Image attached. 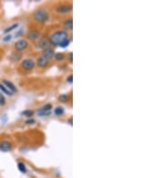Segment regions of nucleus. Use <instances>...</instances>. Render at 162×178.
I'll use <instances>...</instances> for the list:
<instances>
[{
	"label": "nucleus",
	"mask_w": 162,
	"mask_h": 178,
	"mask_svg": "<svg viewBox=\"0 0 162 178\" xmlns=\"http://www.w3.org/2000/svg\"><path fill=\"white\" fill-rule=\"evenodd\" d=\"M68 39L69 34L66 31H56L50 36L49 42L54 46H60L63 41H65Z\"/></svg>",
	"instance_id": "nucleus-1"
},
{
	"label": "nucleus",
	"mask_w": 162,
	"mask_h": 178,
	"mask_svg": "<svg viewBox=\"0 0 162 178\" xmlns=\"http://www.w3.org/2000/svg\"><path fill=\"white\" fill-rule=\"evenodd\" d=\"M33 19H34L36 22L41 23V24H42V23H45V22H47V21L49 20V14H48V12H47L45 9H43V8L37 9V10L33 13Z\"/></svg>",
	"instance_id": "nucleus-2"
},
{
	"label": "nucleus",
	"mask_w": 162,
	"mask_h": 178,
	"mask_svg": "<svg viewBox=\"0 0 162 178\" xmlns=\"http://www.w3.org/2000/svg\"><path fill=\"white\" fill-rule=\"evenodd\" d=\"M73 7L70 4H61L56 7V11L60 14H67L72 10Z\"/></svg>",
	"instance_id": "nucleus-3"
},
{
	"label": "nucleus",
	"mask_w": 162,
	"mask_h": 178,
	"mask_svg": "<svg viewBox=\"0 0 162 178\" xmlns=\"http://www.w3.org/2000/svg\"><path fill=\"white\" fill-rule=\"evenodd\" d=\"M22 68L24 69V70H32L34 67H35V63L33 59L31 58H26V59H24L22 61V64H21Z\"/></svg>",
	"instance_id": "nucleus-4"
},
{
	"label": "nucleus",
	"mask_w": 162,
	"mask_h": 178,
	"mask_svg": "<svg viewBox=\"0 0 162 178\" xmlns=\"http://www.w3.org/2000/svg\"><path fill=\"white\" fill-rule=\"evenodd\" d=\"M28 45H29L28 41H27L26 40L23 39V40H19L18 41H16V44H15V48H16V50L21 51V50H24V49H27Z\"/></svg>",
	"instance_id": "nucleus-5"
},
{
	"label": "nucleus",
	"mask_w": 162,
	"mask_h": 178,
	"mask_svg": "<svg viewBox=\"0 0 162 178\" xmlns=\"http://www.w3.org/2000/svg\"><path fill=\"white\" fill-rule=\"evenodd\" d=\"M51 109H52L51 104L48 103V104L44 105L43 107H41V108L37 112V113H38L39 116H46V115H48V114L50 113Z\"/></svg>",
	"instance_id": "nucleus-6"
},
{
	"label": "nucleus",
	"mask_w": 162,
	"mask_h": 178,
	"mask_svg": "<svg viewBox=\"0 0 162 178\" xmlns=\"http://www.w3.org/2000/svg\"><path fill=\"white\" fill-rule=\"evenodd\" d=\"M40 35H41V33L39 31H37L36 29H32L28 32L27 38L31 41H36L40 38Z\"/></svg>",
	"instance_id": "nucleus-7"
},
{
	"label": "nucleus",
	"mask_w": 162,
	"mask_h": 178,
	"mask_svg": "<svg viewBox=\"0 0 162 178\" xmlns=\"http://www.w3.org/2000/svg\"><path fill=\"white\" fill-rule=\"evenodd\" d=\"M12 149V144L8 140L0 141V150L3 152H7Z\"/></svg>",
	"instance_id": "nucleus-8"
},
{
	"label": "nucleus",
	"mask_w": 162,
	"mask_h": 178,
	"mask_svg": "<svg viewBox=\"0 0 162 178\" xmlns=\"http://www.w3.org/2000/svg\"><path fill=\"white\" fill-rule=\"evenodd\" d=\"M50 62V59L45 58L44 56H40L37 59V65L40 67V68H45Z\"/></svg>",
	"instance_id": "nucleus-9"
},
{
	"label": "nucleus",
	"mask_w": 162,
	"mask_h": 178,
	"mask_svg": "<svg viewBox=\"0 0 162 178\" xmlns=\"http://www.w3.org/2000/svg\"><path fill=\"white\" fill-rule=\"evenodd\" d=\"M3 85H4L10 92H12L13 94L16 93V92H17V89H16V86H15L12 82H10V81H8V80H4V81H3Z\"/></svg>",
	"instance_id": "nucleus-10"
},
{
	"label": "nucleus",
	"mask_w": 162,
	"mask_h": 178,
	"mask_svg": "<svg viewBox=\"0 0 162 178\" xmlns=\"http://www.w3.org/2000/svg\"><path fill=\"white\" fill-rule=\"evenodd\" d=\"M49 40L47 39V38H42V39H41L40 41H39V42L37 43V47L39 48V49H47L48 48V45H49Z\"/></svg>",
	"instance_id": "nucleus-11"
},
{
	"label": "nucleus",
	"mask_w": 162,
	"mask_h": 178,
	"mask_svg": "<svg viewBox=\"0 0 162 178\" xmlns=\"http://www.w3.org/2000/svg\"><path fill=\"white\" fill-rule=\"evenodd\" d=\"M54 55H55V53H54V50L50 48H47V49H44L43 51H42V56H44L45 58H50L52 57H54Z\"/></svg>",
	"instance_id": "nucleus-12"
},
{
	"label": "nucleus",
	"mask_w": 162,
	"mask_h": 178,
	"mask_svg": "<svg viewBox=\"0 0 162 178\" xmlns=\"http://www.w3.org/2000/svg\"><path fill=\"white\" fill-rule=\"evenodd\" d=\"M63 26L66 30H69V31H71L72 28H73V21L72 19H67L64 21L63 23Z\"/></svg>",
	"instance_id": "nucleus-13"
},
{
	"label": "nucleus",
	"mask_w": 162,
	"mask_h": 178,
	"mask_svg": "<svg viewBox=\"0 0 162 178\" xmlns=\"http://www.w3.org/2000/svg\"><path fill=\"white\" fill-rule=\"evenodd\" d=\"M0 90L2 91V93H4L5 95H13V93L12 92H10L3 84H0Z\"/></svg>",
	"instance_id": "nucleus-14"
},
{
	"label": "nucleus",
	"mask_w": 162,
	"mask_h": 178,
	"mask_svg": "<svg viewBox=\"0 0 162 178\" xmlns=\"http://www.w3.org/2000/svg\"><path fill=\"white\" fill-rule=\"evenodd\" d=\"M54 113H55L57 116H61L64 113V109L61 106H58L55 110H54Z\"/></svg>",
	"instance_id": "nucleus-15"
},
{
	"label": "nucleus",
	"mask_w": 162,
	"mask_h": 178,
	"mask_svg": "<svg viewBox=\"0 0 162 178\" xmlns=\"http://www.w3.org/2000/svg\"><path fill=\"white\" fill-rule=\"evenodd\" d=\"M18 169H19V171L21 172V173H23V174H25L26 173V171H27V169H26V166H25V165L24 164V163H22V162H20V163H18Z\"/></svg>",
	"instance_id": "nucleus-16"
},
{
	"label": "nucleus",
	"mask_w": 162,
	"mask_h": 178,
	"mask_svg": "<svg viewBox=\"0 0 162 178\" xmlns=\"http://www.w3.org/2000/svg\"><path fill=\"white\" fill-rule=\"evenodd\" d=\"M54 58H55V59L56 61H63L64 59V58H65V56H64V54L63 53H56L55 55H54Z\"/></svg>",
	"instance_id": "nucleus-17"
},
{
	"label": "nucleus",
	"mask_w": 162,
	"mask_h": 178,
	"mask_svg": "<svg viewBox=\"0 0 162 178\" xmlns=\"http://www.w3.org/2000/svg\"><path fill=\"white\" fill-rule=\"evenodd\" d=\"M59 99L62 103H67L70 100V95H60Z\"/></svg>",
	"instance_id": "nucleus-18"
},
{
	"label": "nucleus",
	"mask_w": 162,
	"mask_h": 178,
	"mask_svg": "<svg viewBox=\"0 0 162 178\" xmlns=\"http://www.w3.org/2000/svg\"><path fill=\"white\" fill-rule=\"evenodd\" d=\"M22 114H23L24 116H25V117H28V118H30V117H32V116L33 115V111H31V110H26V111H24V112H22Z\"/></svg>",
	"instance_id": "nucleus-19"
},
{
	"label": "nucleus",
	"mask_w": 162,
	"mask_h": 178,
	"mask_svg": "<svg viewBox=\"0 0 162 178\" xmlns=\"http://www.w3.org/2000/svg\"><path fill=\"white\" fill-rule=\"evenodd\" d=\"M18 24H13L12 26H10V27H8V28H7L6 30H5V33H7V32H12L13 30H15V29H16L17 27H18Z\"/></svg>",
	"instance_id": "nucleus-20"
},
{
	"label": "nucleus",
	"mask_w": 162,
	"mask_h": 178,
	"mask_svg": "<svg viewBox=\"0 0 162 178\" xmlns=\"http://www.w3.org/2000/svg\"><path fill=\"white\" fill-rule=\"evenodd\" d=\"M70 40L68 39V40H66L65 41H63V42L60 45V47H61V48H66V47H68V46L70 45Z\"/></svg>",
	"instance_id": "nucleus-21"
},
{
	"label": "nucleus",
	"mask_w": 162,
	"mask_h": 178,
	"mask_svg": "<svg viewBox=\"0 0 162 178\" xmlns=\"http://www.w3.org/2000/svg\"><path fill=\"white\" fill-rule=\"evenodd\" d=\"M6 104V99H5V97H4V95L0 93V105H5Z\"/></svg>",
	"instance_id": "nucleus-22"
},
{
	"label": "nucleus",
	"mask_w": 162,
	"mask_h": 178,
	"mask_svg": "<svg viewBox=\"0 0 162 178\" xmlns=\"http://www.w3.org/2000/svg\"><path fill=\"white\" fill-rule=\"evenodd\" d=\"M11 39H12V36L9 34V35H7L6 37H4V38H3V41L7 42V41H11Z\"/></svg>",
	"instance_id": "nucleus-23"
},
{
	"label": "nucleus",
	"mask_w": 162,
	"mask_h": 178,
	"mask_svg": "<svg viewBox=\"0 0 162 178\" xmlns=\"http://www.w3.org/2000/svg\"><path fill=\"white\" fill-rule=\"evenodd\" d=\"M72 78H73V76H72V75H70V76H69V77H68L67 81H68L69 83H72Z\"/></svg>",
	"instance_id": "nucleus-24"
},
{
	"label": "nucleus",
	"mask_w": 162,
	"mask_h": 178,
	"mask_svg": "<svg viewBox=\"0 0 162 178\" xmlns=\"http://www.w3.org/2000/svg\"><path fill=\"white\" fill-rule=\"evenodd\" d=\"M26 123H27L28 124H33V123H34V120H30V121H27Z\"/></svg>",
	"instance_id": "nucleus-25"
},
{
	"label": "nucleus",
	"mask_w": 162,
	"mask_h": 178,
	"mask_svg": "<svg viewBox=\"0 0 162 178\" xmlns=\"http://www.w3.org/2000/svg\"><path fill=\"white\" fill-rule=\"evenodd\" d=\"M69 122H70V124H72V118H70V119Z\"/></svg>",
	"instance_id": "nucleus-26"
}]
</instances>
